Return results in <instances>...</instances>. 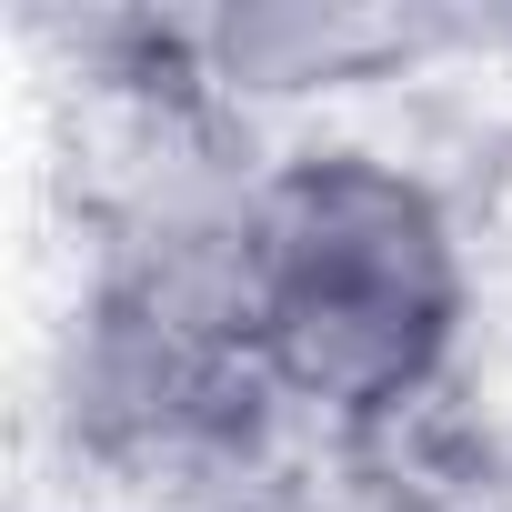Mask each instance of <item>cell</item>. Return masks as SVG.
<instances>
[{"label": "cell", "instance_id": "1", "mask_svg": "<svg viewBox=\"0 0 512 512\" xmlns=\"http://www.w3.org/2000/svg\"><path fill=\"white\" fill-rule=\"evenodd\" d=\"M231 312L282 412L372 442L442 392L472 262L422 171L382 151H292L231 191Z\"/></svg>", "mask_w": 512, "mask_h": 512}]
</instances>
